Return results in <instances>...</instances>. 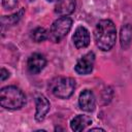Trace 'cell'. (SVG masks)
<instances>
[{
	"label": "cell",
	"mask_w": 132,
	"mask_h": 132,
	"mask_svg": "<svg viewBox=\"0 0 132 132\" xmlns=\"http://www.w3.org/2000/svg\"><path fill=\"white\" fill-rule=\"evenodd\" d=\"M94 38L99 50L103 52L110 51L117 39V29L113 22L108 19L99 21L94 30Z\"/></svg>",
	"instance_id": "1"
},
{
	"label": "cell",
	"mask_w": 132,
	"mask_h": 132,
	"mask_svg": "<svg viewBox=\"0 0 132 132\" xmlns=\"http://www.w3.org/2000/svg\"><path fill=\"white\" fill-rule=\"evenodd\" d=\"M26 103V96L15 86H6L0 91V105L6 109L16 110Z\"/></svg>",
	"instance_id": "2"
},
{
	"label": "cell",
	"mask_w": 132,
	"mask_h": 132,
	"mask_svg": "<svg viewBox=\"0 0 132 132\" xmlns=\"http://www.w3.org/2000/svg\"><path fill=\"white\" fill-rule=\"evenodd\" d=\"M50 89L56 97L67 99L74 92L75 80L72 77H56L51 81Z\"/></svg>",
	"instance_id": "3"
},
{
	"label": "cell",
	"mask_w": 132,
	"mask_h": 132,
	"mask_svg": "<svg viewBox=\"0 0 132 132\" xmlns=\"http://www.w3.org/2000/svg\"><path fill=\"white\" fill-rule=\"evenodd\" d=\"M72 27V19L68 15L58 18L51 26L48 31V39L53 42L61 41L71 30Z\"/></svg>",
	"instance_id": "4"
},
{
	"label": "cell",
	"mask_w": 132,
	"mask_h": 132,
	"mask_svg": "<svg viewBox=\"0 0 132 132\" xmlns=\"http://www.w3.org/2000/svg\"><path fill=\"white\" fill-rule=\"evenodd\" d=\"M95 63V54L93 52H89L85 54L80 59L77 61L74 69L75 72L80 75H87L92 72Z\"/></svg>",
	"instance_id": "5"
},
{
	"label": "cell",
	"mask_w": 132,
	"mask_h": 132,
	"mask_svg": "<svg viewBox=\"0 0 132 132\" xmlns=\"http://www.w3.org/2000/svg\"><path fill=\"white\" fill-rule=\"evenodd\" d=\"M78 105L79 108L84 111L91 112L96 107V98L94 93L91 90H84L78 97Z\"/></svg>",
	"instance_id": "6"
},
{
	"label": "cell",
	"mask_w": 132,
	"mask_h": 132,
	"mask_svg": "<svg viewBox=\"0 0 132 132\" xmlns=\"http://www.w3.org/2000/svg\"><path fill=\"white\" fill-rule=\"evenodd\" d=\"M72 40L76 48H85L90 44V32L84 26H78L72 36Z\"/></svg>",
	"instance_id": "7"
},
{
	"label": "cell",
	"mask_w": 132,
	"mask_h": 132,
	"mask_svg": "<svg viewBox=\"0 0 132 132\" xmlns=\"http://www.w3.org/2000/svg\"><path fill=\"white\" fill-rule=\"evenodd\" d=\"M46 65V59L44 58L43 55L39 53H34L32 54L29 59H28V70L31 74H37L39 73Z\"/></svg>",
	"instance_id": "8"
},
{
	"label": "cell",
	"mask_w": 132,
	"mask_h": 132,
	"mask_svg": "<svg viewBox=\"0 0 132 132\" xmlns=\"http://www.w3.org/2000/svg\"><path fill=\"white\" fill-rule=\"evenodd\" d=\"M35 103H36V112H35V120L37 122H41L44 120L45 116L50 111L51 104L47 98L43 95H38L35 98Z\"/></svg>",
	"instance_id": "9"
},
{
	"label": "cell",
	"mask_w": 132,
	"mask_h": 132,
	"mask_svg": "<svg viewBox=\"0 0 132 132\" xmlns=\"http://www.w3.org/2000/svg\"><path fill=\"white\" fill-rule=\"evenodd\" d=\"M75 9V0H56L55 12L61 16L71 14Z\"/></svg>",
	"instance_id": "10"
},
{
	"label": "cell",
	"mask_w": 132,
	"mask_h": 132,
	"mask_svg": "<svg viewBox=\"0 0 132 132\" xmlns=\"http://www.w3.org/2000/svg\"><path fill=\"white\" fill-rule=\"evenodd\" d=\"M92 124V120L90 117L85 114H78L74 117L70 122V127L73 131H82L86 129L87 126Z\"/></svg>",
	"instance_id": "11"
},
{
	"label": "cell",
	"mask_w": 132,
	"mask_h": 132,
	"mask_svg": "<svg viewBox=\"0 0 132 132\" xmlns=\"http://www.w3.org/2000/svg\"><path fill=\"white\" fill-rule=\"evenodd\" d=\"M120 42L123 50H127L132 42V25L126 24L121 28Z\"/></svg>",
	"instance_id": "12"
},
{
	"label": "cell",
	"mask_w": 132,
	"mask_h": 132,
	"mask_svg": "<svg viewBox=\"0 0 132 132\" xmlns=\"http://www.w3.org/2000/svg\"><path fill=\"white\" fill-rule=\"evenodd\" d=\"M31 37L35 42H42L48 38V31L42 27H37L32 31Z\"/></svg>",
	"instance_id": "13"
},
{
	"label": "cell",
	"mask_w": 132,
	"mask_h": 132,
	"mask_svg": "<svg viewBox=\"0 0 132 132\" xmlns=\"http://www.w3.org/2000/svg\"><path fill=\"white\" fill-rule=\"evenodd\" d=\"M23 12H24V10H23V9H21V10H20L18 13H14V14H12V15H9L8 18L3 16L2 19L7 20V24H14V23H16V22H18V21L21 19V16H22Z\"/></svg>",
	"instance_id": "14"
},
{
	"label": "cell",
	"mask_w": 132,
	"mask_h": 132,
	"mask_svg": "<svg viewBox=\"0 0 132 132\" xmlns=\"http://www.w3.org/2000/svg\"><path fill=\"white\" fill-rule=\"evenodd\" d=\"M18 4V0H2V5L5 9L11 10L13 8H15Z\"/></svg>",
	"instance_id": "15"
},
{
	"label": "cell",
	"mask_w": 132,
	"mask_h": 132,
	"mask_svg": "<svg viewBox=\"0 0 132 132\" xmlns=\"http://www.w3.org/2000/svg\"><path fill=\"white\" fill-rule=\"evenodd\" d=\"M8 77H9V71L6 70L5 68H1V70H0V79H1V81L5 80Z\"/></svg>",
	"instance_id": "16"
},
{
	"label": "cell",
	"mask_w": 132,
	"mask_h": 132,
	"mask_svg": "<svg viewBox=\"0 0 132 132\" xmlns=\"http://www.w3.org/2000/svg\"><path fill=\"white\" fill-rule=\"evenodd\" d=\"M95 130H100V131H104L103 129H101V128H92V129H90V131H95Z\"/></svg>",
	"instance_id": "17"
},
{
	"label": "cell",
	"mask_w": 132,
	"mask_h": 132,
	"mask_svg": "<svg viewBox=\"0 0 132 132\" xmlns=\"http://www.w3.org/2000/svg\"><path fill=\"white\" fill-rule=\"evenodd\" d=\"M47 1H48V2H52V1H54V0H47Z\"/></svg>",
	"instance_id": "18"
}]
</instances>
